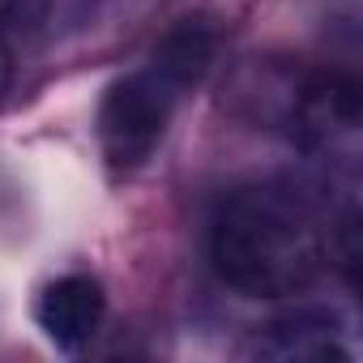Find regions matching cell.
Returning a JSON list of instances; mask_svg holds the SVG:
<instances>
[{
    "mask_svg": "<svg viewBox=\"0 0 363 363\" xmlns=\"http://www.w3.org/2000/svg\"><path fill=\"white\" fill-rule=\"evenodd\" d=\"M214 48V26L201 18H184L150 52L141 69H133L107 90L99 111V141L111 171H133L154 154L179 103L206 77Z\"/></svg>",
    "mask_w": 363,
    "mask_h": 363,
    "instance_id": "obj_2",
    "label": "cell"
},
{
    "mask_svg": "<svg viewBox=\"0 0 363 363\" xmlns=\"http://www.w3.org/2000/svg\"><path fill=\"white\" fill-rule=\"evenodd\" d=\"M257 354L269 359H350L346 325L333 308H299L265 325L257 337Z\"/></svg>",
    "mask_w": 363,
    "mask_h": 363,
    "instance_id": "obj_5",
    "label": "cell"
},
{
    "mask_svg": "<svg viewBox=\"0 0 363 363\" xmlns=\"http://www.w3.org/2000/svg\"><path fill=\"white\" fill-rule=\"evenodd\" d=\"M333 223L303 184H244L223 197L210 223L214 274L244 299L303 295L333 261Z\"/></svg>",
    "mask_w": 363,
    "mask_h": 363,
    "instance_id": "obj_1",
    "label": "cell"
},
{
    "mask_svg": "<svg viewBox=\"0 0 363 363\" xmlns=\"http://www.w3.org/2000/svg\"><path fill=\"white\" fill-rule=\"evenodd\" d=\"M9 73H13V60H9V30L0 26V99L9 90Z\"/></svg>",
    "mask_w": 363,
    "mask_h": 363,
    "instance_id": "obj_7",
    "label": "cell"
},
{
    "mask_svg": "<svg viewBox=\"0 0 363 363\" xmlns=\"http://www.w3.org/2000/svg\"><path fill=\"white\" fill-rule=\"evenodd\" d=\"M52 9V0H0V26L9 35H22V30H35Z\"/></svg>",
    "mask_w": 363,
    "mask_h": 363,
    "instance_id": "obj_6",
    "label": "cell"
},
{
    "mask_svg": "<svg viewBox=\"0 0 363 363\" xmlns=\"http://www.w3.org/2000/svg\"><path fill=\"white\" fill-rule=\"evenodd\" d=\"M107 312V295L99 286V278L90 274H60L56 282H48L35 299V320L48 333V342L77 350L86 346Z\"/></svg>",
    "mask_w": 363,
    "mask_h": 363,
    "instance_id": "obj_4",
    "label": "cell"
},
{
    "mask_svg": "<svg viewBox=\"0 0 363 363\" xmlns=\"http://www.w3.org/2000/svg\"><path fill=\"white\" fill-rule=\"evenodd\" d=\"M291 137L320 162L354 154L359 137V86L337 69H320L295 86L291 99Z\"/></svg>",
    "mask_w": 363,
    "mask_h": 363,
    "instance_id": "obj_3",
    "label": "cell"
}]
</instances>
